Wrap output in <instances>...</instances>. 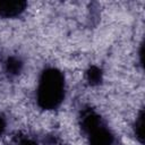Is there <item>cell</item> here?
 I'll use <instances>...</instances> for the list:
<instances>
[{"label":"cell","mask_w":145,"mask_h":145,"mask_svg":"<svg viewBox=\"0 0 145 145\" xmlns=\"http://www.w3.org/2000/svg\"><path fill=\"white\" fill-rule=\"evenodd\" d=\"M63 95V80L61 75L56 70L44 72L39 88V101L44 108L56 106Z\"/></svg>","instance_id":"6da1fadb"},{"label":"cell","mask_w":145,"mask_h":145,"mask_svg":"<svg viewBox=\"0 0 145 145\" xmlns=\"http://www.w3.org/2000/svg\"><path fill=\"white\" fill-rule=\"evenodd\" d=\"M25 7L24 2L20 1H0V15L1 16H12L22 11Z\"/></svg>","instance_id":"7a4b0ae2"}]
</instances>
